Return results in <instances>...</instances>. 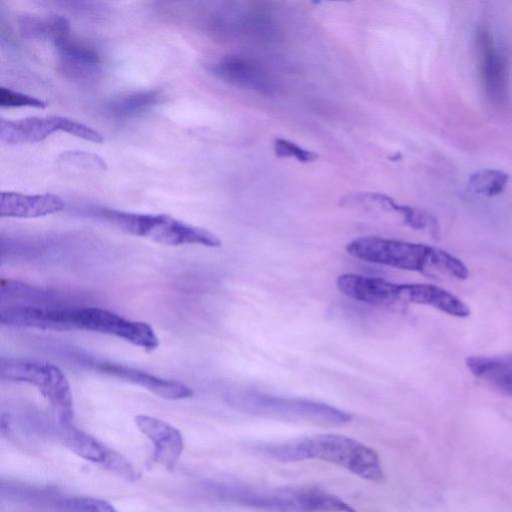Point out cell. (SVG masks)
<instances>
[{
	"label": "cell",
	"instance_id": "cell-1",
	"mask_svg": "<svg viewBox=\"0 0 512 512\" xmlns=\"http://www.w3.org/2000/svg\"><path fill=\"white\" fill-rule=\"evenodd\" d=\"M261 454L279 462L321 460L346 469L358 477L379 482L384 471L371 447L348 436L316 434L258 447Z\"/></svg>",
	"mask_w": 512,
	"mask_h": 512
},
{
	"label": "cell",
	"instance_id": "cell-2",
	"mask_svg": "<svg viewBox=\"0 0 512 512\" xmlns=\"http://www.w3.org/2000/svg\"><path fill=\"white\" fill-rule=\"evenodd\" d=\"M29 324L39 330H81L111 335L146 351L159 346V339L148 323L127 319L104 308L68 304L36 307L29 314Z\"/></svg>",
	"mask_w": 512,
	"mask_h": 512
},
{
	"label": "cell",
	"instance_id": "cell-3",
	"mask_svg": "<svg viewBox=\"0 0 512 512\" xmlns=\"http://www.w3.org/2000/svg\"><path fill=\"white\" fill-rule=\"evenodd\" d=\"M346 252L362 261L426 275L437 272L458 280H465L469 275L459 258L422 243L363 236L347 243Z\"/></svg>",
	"mask_w": 512,
	"mask_h": 512
},
{
	"label": "cell",
	"instance_id": "cell-4",
	"mask_svg": "<svg viewBox=\"0 0 512 512\" xmlns=\"http://www.w3.org/2000/svg\"><path fill=\"white\" fill-rule=\"evenodd\" d=\"M221 500L265 512H356L340 497L316 487L256 488L242 484H219Z\"/></svg>",
	"mask_w": 512,
	"mask_h": 512
},
{
	"label": "cell",
	"instance_id": "cell-5",
	"mask_svg": "<svg viewBox=\"0 0 512 512\" xmlns=\"http://www.w3.org/2000/svg\"><path fill=\"white\" fill-rule=\"evenodd\" d=\"M85 212L128 234L147 238L167 246L202 245L220 247V238L204 228L186 223L167 214L122 211L107 207L89 206Z\"/></svg>",
	"mask_w": 512,
	"mask_h": 512
},
{
	"label": "cell",
	"instance_id": "cell-6",
	"mask_svg": "<svg viewBox=\"0 0 512 512\" xmlns=\"http://www.w3.org/2000/svg\"><path fill=\"white\" fill-rule=\"evenodd\" d=\"M0 377L3 380L35 386L53 408L60 424H72L74 405L71 387L66 375L57 365L34 358L2 357Z\"/></svg>",
	"mask_w": 512,
	"mask_h": 512
},
{
	"label": "cell",
	"instance_id": "cell-7",
	"mask_svg": "<svg viewBox=\"0 0 512 512\" xmlns=\"http://www.w3.org/2000/svg\"><path fill=\"white\" fill-rule=\"evenodd\" d=\"M230 401L237 409L259 416L329 425L346 424L352 420V416L348 412L310 399L245 391L233 395Z\"/></svg>",
	"mask_w": 512,
	"mask_h": 512
},
{
	"label": "cell",
	"instance_id": "cell-8",
	"mask_svg": "<svg viewBox=\"0 0 512 512\" xmlns=\"http://www.w3.org/2000/svg\"><path fill=\"white\" fill-rule=\"evenodd\" d=\"M66 132L86 141L102 143L103 135L92 127L62 116H33L0 121V141L6 144L37 143L55 132Z\"/></svg>",
	"mask_w": 512,
	"mask_h": 512
},
{
	"label": "cell",
	"instance_id": "cell-9",
	"mask_svg": "<svg viewBox=\"0 0 512 512\" xmlns=\"http://www.w3.org/2000/svg\"><path fill=\"white\" fill-rule=\"evenodd\" d=\"M59 438L73 453L105 469L119 475L128 481H137L139 472L120 453L106 447L91 435L70 425H61Z\"/></svg>",
	"mask_w": 512,
	"mask_h": 512
},
{
	"label": "cell",
	"instance_id": "cell-10",
	"mask_svg": "<svg viewBox=\"0 0 512 512\" xmlns=\"http://www.w3.org/2000/svg\"><path fill=\"white\" fill-rule=\"evenodd\" d=\"M82 362L92 370L138 385L164 399L179 400L193 396V390L186 384L138 368L95 358H85Z\"/></svg>",
	"mask_w": 512,
	"mask_h": 512
},
{
	"label": "cell",
	"instance_id": "cell-11",
	"mask_svg": "<svg viewBox=\"0 0 512 512\" xmlns=\"http://www.w3.org/2000/svg\"><path fill=\"white\" fill-rule=\"evenodd\" d=\"M58 69L68 79L85 85L94 84L102 75V61L95 49L71 35L55 41Z\"/></svg>",
	"mask_w": 512,
	"mask_h": 512
},
{
	"label": "cell",
	"instance_id": "cell-12",
	"mask_svg": "<svg viewBox=\"0 0 512 512\" xmlns=\"http://www.w3.org/2000/svg\"><path fill=\"white\" fill-rule=\"evenodd\" d=\"M209 70L219 79L233 86L272 94L275 84L269 73L253 60L239 56H225L212 62Z\"/></svg>",
	"mask_w": 512,
	"mask_h": 512
},
{
	"label": "cell",
	"instance_id": "cell-13",
	"mask_svg": "<svg viewBox=\"0 0 512 512\" xmlns=\"http://www.w3.org/2000/svg\"><path fill=\"white\" fill-rule=\"evenodd\" d=\"M137 428L154 444L153 458L168 470H173L184 443L181 432L170 423L154 416L140 414L134 418Z\"/></svg>",
	"mask_w": 512,
	"mask_h": 512
},
{
	"label": "cell",
	"instance_id": "cell-14",
	"mask_svg": "<svg viewBox=\"0 0 512 512\" xmlns=\"http://www.w3.org/2000/svg\"><path fill=\"white\" fill-rule=\"evenodd\" d=\"M476 41L480 55L481 79L487 95L495 101H502L507 93L506 59L486 29H479Z\"/></svg>",
	"mask_w": 512,
	"mask_h": 512
},
{
	"label": "cell",
	"instance_id": "cell-15",
	"mask_svg": "<svg viewBox=\"0 0 512 512\" xmlns=\"http://www.w3.org/2000/svg\"><path fill=\"white\" fill-rule=\"evenodd\" d=\"M66 202L58 195L23 194L3 191L0 195V215L9 218H37L64 210Z\"/></svg>",
	"mask_w": 512,
	"mask_h": 512
},
{
	"label": "cell",
	"instance_id": "cell-16",
	"mask_svg": "<svg viewBox=\"0 0 512 512\" xmlns=\"http://www.w3.org/2000/svg\"><path fill=\"white\" fill-rule=\"evenodd\" d=\"M465 363L474 377L512 399V355H474Z\"/></svg>",
	"mask_w": 512,
	"mask_h": 512
},
{
	"label": "cell",
	"instance_id": "cell-17",
	"mask_svg": "<svg viewBox=\"0 0 512 512\" xmlns=\"http://www.w3.org/2000/svg\"><path fill=\"white\" fill-rule=\"evenodd\" d=\"M373 206L385 211H393L401 215L405 224L413 229H429L430 233L438 236V223L431 215L409 206L399 205L392 198L380 193H365L349 198L347 205Z\"/></svg>",
	"mask_w": 512,
	"mask_h": 512
},
{
	"label": "cell",
	"instance_id": "cell-18",
	"mask_svg": "<svg viewBox=\"0 0 512 512\" xmlns=\"http://www.w3.org/2000/svg\"><path fill=\"white\" fill-rule=\"evenodd\" d=\"M410 304L433 307L445 314L466 318L470 307L450 291L433 284L410 283Z\"/></svg>",
	"mask_w": 512,
	"mask_h": 512
},
{
	"label": "cell",
	"instance_id": "cell-19",
	"mask_svg": "<svg viewBox=\"0 0 512 512\" xmlns=\"http://www.w3.org/2000/svg\"><path fill=\"white\" fill-rule=\"evenodd\" d=\"M160 100L157 90H140L112 98L105 106L106 112L115 119H128L143 114Z\"/></svg>",
	"mask_w": 512,
	"mask_h": 512
},
{
	"label": "cell",
	"instance_id": "cell-20",
	"mask_svg": "<svg viewBox=\"0 0 512 512\" xmlns=\"http://www.w3.org/2000/svg\"><path fill=\"white\" fill-rule=\"evenodd\" d=\"M507 181V174L498 170L486 169L471 175L469 185L475 193L494 196L504 190Z\"/></svg>",
	"mask_w": 512,
	"mask_h": 512
},
{
	"label": "cell",
	"instance_id": "cell-21",
	"mask_svg": "<svg viewBox=\"0 0 512 512\" xmlns=\"http://www.w3.org/2000/svg\"><path fill=\"white\" fill-rule=\"evenodd\" d=\"M66 512H117L107 501L93 497H69L58 502Z\"/></svg>",
	"mask_w": 512,
	"mask_h": 512
},
{
	"label": "cell",
	"instance_id": "cell-22",
	"mask_svg": "<svg viewBox=\"0 0 512 512\" xmlns=\"http://www.w3.org/2000/svg\"><path fill=\"white\" fill-rule=\"evenodd\" d=\"M0 106L2 108L11 107H33L44 109L47 104L45 101L34 96L15 91L11 88H0Z\"/></svg>",
	"mask_w": 512,
	"mask_h": 512
},
{
	"label": "cell",
	"instance_id": "cell-23",
	"mask_svg": "<svg viewBox=\"0 0 512 512\" xmlns=\"http://www.w3.org/2000/svg\"><path fill=\"white\" fill-rule=\"evenodd\" d=\"M273 147L275 155L279 158L290 157L304 163L313 162L318 158L316 153L306 150L296 143L283 138H276Z\"/></svg>",
	"mask_w": 512,
	"mask_h": 512
}]
</instances>
